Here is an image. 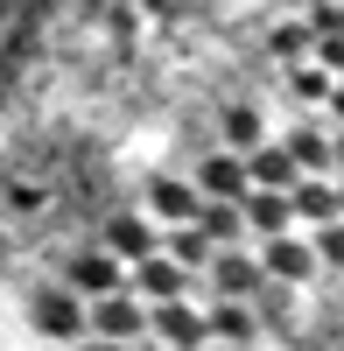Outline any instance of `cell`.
<instances>
[{
    "label": "cell",
    "mask_w": 344,
    "mask_h": 351,
    "mask_svg": "<svg viewBox=\"0 0 344 351\" xmlns=\"http://www.w3.org/2000/svg\"><path fill=\"white\" fill-rule=\"evenodd\" d=\"M267 267H274V274H302L309 253H302V246H267Z\"/></svg>",
    "instance_id": "cell-6"
},
{
    "label": "cell",
    "mask_w": 344,
    "mask_h": 351,
    "mask_svg": "<svg viewBox=\"0 0 344 351\" xmlns=\"http://www.w3.org/2000/svg\"><path fill=\"white\" fill-rule=\"evenodd\" d=\"M204 330H218V337H232V344H239V337H253V316H246L239 302H225V309H211V324H204Z\"/></svg>",
    "instance_id": "cell-4"
},
{
    "label": "cell",
    "mask_w": 344,
    "mask_h": 351,
    "mask_svg": "<svg viewBox=\"0 0 344 351\" xmlns=\"http://www.w3.org/2000/svg\"><path fill=\"white\" fill-rule=\"evenodd\" d=\"M84 351H120V344H84Z\"/></svg>",
    "instance_id": "cell-7"
},
{
    "label": "cell",
    "mask_w": 344,
    "mask_h": 351,
    "mask_svg": "<svg viewBox=\"0 0 344 351\" xmlns=\"http://www.w3.org/2000/svg\"><path fill=\"white\" fill-rule=\"evenodd\" d=\"M218 288H225V295L253 288V267H246V260H218Z\"/></svg>",
    "instance_id": "cell-5"
},
{
    "label": "cell",
    "mask_w": 344,
    "mask_h": 351,
    "mask_svg": "<svg viewBox=\"0 0 344 351\" xmlns=\"http://www.w3.org/2000/svg\"><path fill=\"white\" fill-rule=\"evenodd\" d=\"M36 324L56 330V337H77V330H84V309H77V302H36Z\"/></svg>",
    "instance_id": "cell-3"
},
{
    "label": "cell",
    "mask_w": 344,
    "mask_h": 351,
    "mask_svg": "<svg viewBox=\"0 0 344 351\" xmlns=\"http://www.w3.org/2000/svg\"><path fill=\"white\" fill-rule=\"evenodd\" d=\"M92 324H99L106 337H134V330H140V309H134L127 295H106V302L92 309Z\"/></svg>",
    "instance_id": "cell-2"
},
{
    "label": "cell",
    "mask_w": 344,
    "mask_h": 351,
    "mask_svg": "<svg viewBox=\"0 0 344 351\" xmlns=\"http://www.w3.org/2000/svg\"><path fill=\"white\" fill-rule=\"evenodd\" d=\"M155 330H162L169 344H176V351H190L197 337H204V324H197V316H190V309H183L176 295H169V309H155Z\"/></svg>",
    "instance_id": "cell-1"
}]
</instances>
